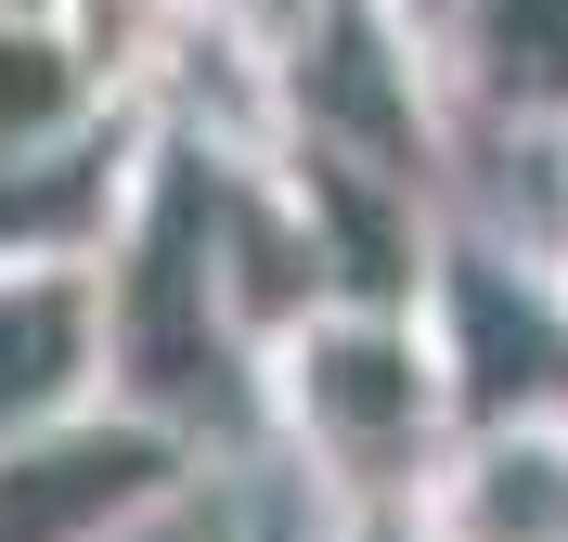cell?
I'll use <instances>...</instances> for the list:
<instances>
[{"instance_id":"1","label":"cell","mask_w":568,"mask_h":542,"mask_svg":"<svg viewBox=\"0 0 568 542\" xmlns=\"http://www.w3.org/2000/svg\"><path fill=\"white\" fill-rule=\"evenodd\" d=\"M220 155H233V130H194V116L142 104L130 194H116L104 246H91L116 400H155V413H181L207 439L233 413H258V336L233 310V272H220Z\"/></svg>"},{"instance_id":"2","label":"cell","mask_w":568,"mask_h":542,"mask_svg":"<svg viewBox=\"0 0 568 542\" xmlns=\"http://www.w3.org/2000/svg\"><path fill=\"white\" fill-rule=\"evenodd\" d=\"M258 427L311 478L323 517L414 504L453 452V375L426 336V297H311L258 336Z\"/></svg>"},{"instance_id":"3","label":"cell","mask_w":568,"mask_h":542,"mask_svg":"<svg viewBox=\"0 0 568 542\" xmlns=\"http://www.w3.org/2000/svg\"><path fill=\"white\" fill-rule=\"evenodd\" d=\"M220 439L155 413V400H78L52 427L0 439V542H155L207 504Z\"/></svg>"},{"instance_id":"4","label":"cell","mask_w":568,"mask_h":542,"mask_svg":"<svg viewBox=\"0 0 568 542\" xmlns=\"http://www.w3.org/2000/svg\"><path fill=\"white\" fill-rule=\"evenodd\" d=\"M426 336H439V375H453V427L568 413V285H556V258H542L530 233L439 219Z\"/></svg>"},{"instance_id":"5","label":"cell","mask_w":568,"mask_h":542,"mask_svg":"<svg viewBox=\"0 0 568 542\" xmlns=\"http://www.w3.org/2000/svg\"><path fill=\"white\" fill-rule=\"evenodd\" d=\"M426 39L465 143H568V0H439Z\"/></svg>"},{"instance_id":"6","label":"cell","mask_w":568,"mask_h":542,"mask_svg":"<svg viewBox=\"0 0 568 542\" xmlns=\"http://www.w3.org/2000/svg\"><path fill=\"white\" fill-rule=\"evenodd\" d=\"M104 272L91 258H0V439L104 400Z\"/></svg>"},{"instance_id":"7","label":"cell","mask_w":568,"mask_h":542,"mask_svg":"<svg viewBox=\"0 0 568 542\" xmlns=\"http://www.w3.org/2000/svg\"><path fill=\"white\" fill-rule=\"evenodd\" d=\"M426 542H568V413L453 427V452L414 491Z\"/></svg>"},{"instance_id":"8","label":"cell","mask_w":568,"mask_h":542,"mask_svg":"<svg viewBox=\"0 0 568 542\" xmlns=\"http://www.w3.org/2000/svg\"><path fill=\"white\" fill-rule=\"evenodd\" d=\"M104 116H130V91L91 65V39L65 13H0V168L91 143Z\"/></svg>"},{"instance_id":"9","label":"cell","mask_w":568,"mask_h":542,"mask_svg":"<svg viewBox=\"0 0 568 542\" xmlns=\"http://www.w3.org/2000/svg\"><path fill=\"white\" fill-rule=\"evenodd\" d=\"M0 13H65V0H0Z\"/></svg>"},{"instance_id":"10","label":"cell","mask_w":568,"mask_h":542,"mask_svg":"<svg viewBox=\"0 0 568 542\" xmlns=\"http://www.w3.org/2000/svg\"><path fill=\"white\" fill-rule=\"evenodd\" d=\"M414 13H439V0H414Z\"/></svg>"}]
</instances>
